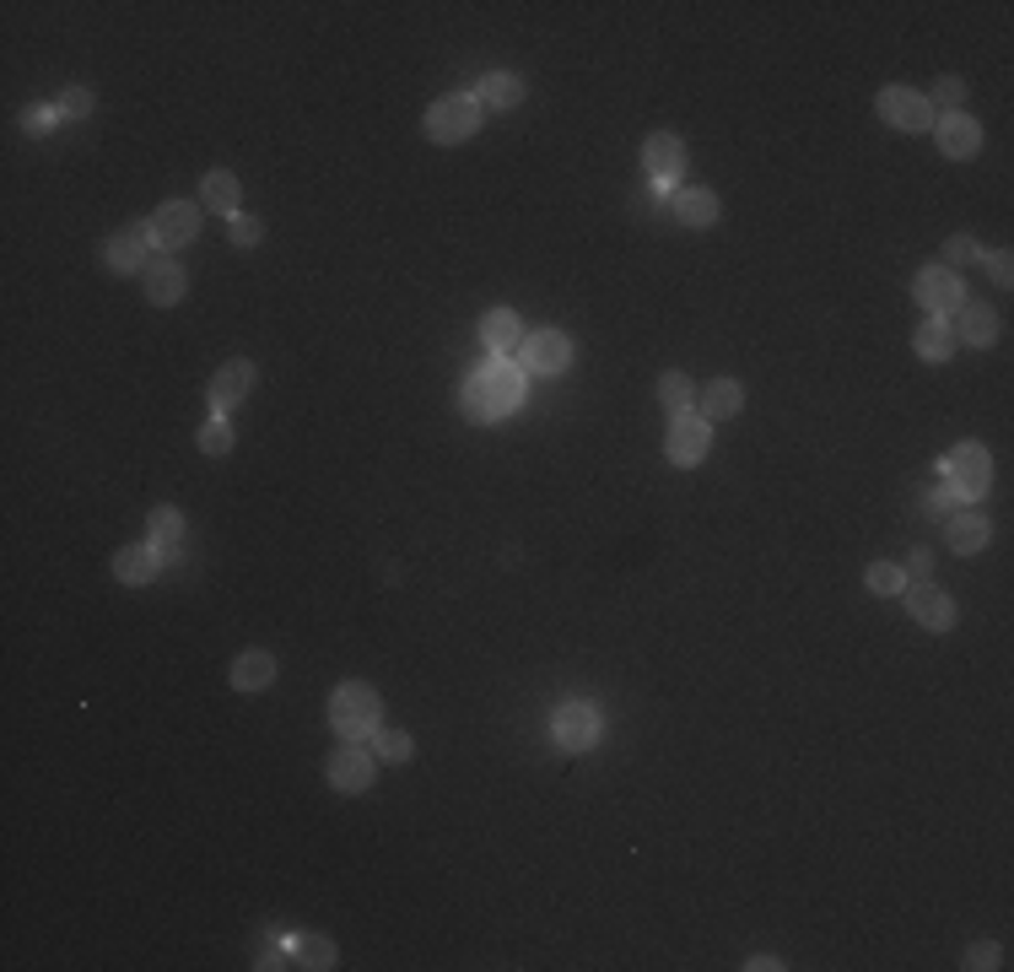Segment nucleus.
Here are the masks:
<instances>
[{
	"label": "nucleus",
	"mask_w": 1014,
	"mask_h": 972,
	"mask_svg": "<svg viewBox=\"0 0 1014 972\" xmlns=\"http://www.w3.org/2000/svg\"><path fill=\"white\" fill-rule=\"evenodd\" d=\"M519 400H524V368H513V362H486L475 379L464 383V417H475V422L513 417Z\"/></svg>",
	"instance_id": "f257e3e1"
},
{
	"label": "nucleus",
	"mask_w": 1014,
	"mask_h": 972,
	"mask_svg": "<svg viewBox=\"0 0 1014 972\" xmlns=\"http://www.w3.org/2000/svg\"><path fill=\"white\" fill-rule=\"evenodd\" d=\"M378 719H383V703H378V692H372L367 681L335 686V697H329V724H335L340 740H372V735H378Z\"/></svg>",
	"instance_id": "f03ea898"
},
{
	"label": "nucleus",
	"mask_w": 1014,
	"mask_h": 972,
	"mask_svg": "<svg viewBox=\"0 0 1014 972\" xmlns=\"http://www.w3.org/2000/svg\"><path fill=\"white\" fill-rule=\"evenodd\" d=\"M481 130V103H475V92H448L438 98L432 109H427V135L438 141V146H459V141H470Z\"/></svg>",
	"instance_id": "7ed1b4c3"
},
{
	"label": "nucleus",
	"mask_w": 1014,
	"mask_h": 972,
	"mask_svg": "<svg viewBox=\"0 0 1014 972\" xmlns=\"http://www.w3.org/2000/svg\"><path fill=\"white\" fill-rule=\"evenodd\" d=\"M572 362V340L562 330H534V336L519 340V368H524V379H556V374H567Z\"/></svg>",
	"instance_id": "20e7f679"
},
{
	"label": "nucleus",
	"mask_w": 1014,
	"mask_h": 972,
	"mask_svg": "<svg viewBox=\"0 0 1014 972\" xmlns=\"http://www.w3.org/2000/svg\"><path fill=\"white\" fill-rule=\"evenodd\" d=\"M944 481H950V492H955V498H982V492H987V481H993V460H987V449H982V443H961V449H950V460H944Z\"/></svg>",
	"instance_id": "39448f33"
},
{
	"label": "nucleus",
	"mask_w": 1014,
	"mask_h": 972,
	"mask_svg": "<svg viewBox=\"0 0 1014 972\" xmlns=\"http://www.w3.org/2000/svg\"><path fill=\"white\" fill-rule=\"evenodd\" d=\"M551 735H556V746H562V751H588V746H600L605 719H600V708H594V703H562V708H556V719H551Z\"/></svg>",
	"instance_id": "423d86ee"
},
{
	"label": "nucleus",
	"mask_w": 1014,
	"mask_h": 972,
	"mask_svg": "<svg viewBox=\"0 0 1014 972\" xmlns=\"http://www.w3.org/2000/svg\"><path fill=\"white\" fill-rule=\"evenodd\" d=\"M912 293H918V303L929 308L933 319H944V314H955V308L966 303V287H961V276H955L950 265H923Z\"/></svg>",
	"instance_id": "0eeeda50"
},
{
	"label": "nucleus",
	"mask_w": 1014,
	"mask_h": 972,
	"mask_svg": "<svg viewBox=\"0 0 1014 972\" xmlns=\"http://www.w3.org/2000/svg\"><path fill=\"white\" fill-rule=\"evenodd\" d=\"M874 109H880V120L895 130H933V103L923 92H912V86H885L880 98H874Z\"/></svg>",
	"instance_id": "6e6552de"
},
{
	"label": "nucleus",
	"mask_w": 1014,
	"mask_h": 972,
	"mask_svg": "<svg viewBox=\"0 0 1014 972\" xmlns=\"http://www.w3.org/2000/svg\"><path fill=\"white\" fill-rule=\"evenodd\" d=\"M146 233H152L157 249H184V244L201 233V206H195V201H167L163 212L146 222Z\"/></svg>",
	"instance_id": "1a4fd4ad"
},
{
	"label": "nucleus",
	"mask_w": 1014,
	"mask_h": 972,
	"mask_svg": "<svg viewBox=\"0 0 1014 972\" xmlns=\"http://www.w3.org/2000/svg\"><path fill=\"white\" fill-rule=\"evenodd\" d=\"M643 168L658 190H675L680 184V173H686V141L680 135H669V130H658L648 135V146H643Z\"/></svg>",
	"instance_id": "9d476101"
},
{
	"label": "nucleus",
	"mask_w": 1014,
	"mask_h": 972,
	"mask_svg": "<svg viewBox=\"0 0 1014 972\" xmlns=\"http://www.w3.org/2000/svg\"><path fill=\"white\" fill-rule=\"evenodd\" d=\"M707 443H713V427L701 422L696 411H686V417H669V438H664V454H669V465H696V460L707 454Z\"/></svg>",
	"instance_id": "9b49d317"
},
{
	"label": "nucleus",
	"mask_w": 1014,
	"mask_h": 972,
	"mask_svg": "<svg viewBox=\"0 0 1014 972\" xmlns=\"http://www.w3.org/2000/svg\"><path fill=\"white\" fill-rule=\"evenodd\" d=\"M907 611H912L929 633H950V627H955V600L939 590V584H912V590H907Z\"/></svg>",
	"instance_id": "f8f14e48"
},
{
	"label": "nucleus",
	"mask_w": 1014,
	"mask_h": 972,
	"mask_svg": "<svg viewBox=\"0 0 1014 972\" xmlns=\"http://www.w3.org/2000/svg\"><path fill=\"white\" fill-rule=\"evenodd\" d=\"M933 141H939V152H944V157L966 163V157L982 152V125H976L972 114H944L939 130H933Z\"/></svg>",
	"instance_id": "ddd939ff"
},
{
	"label": "nucleus",
	"mask_w": 1014,
	"mask_h": 972,
	"mask_svg": "<svg viewBox=\"0 0 1014 972\" xmlns=\"http://www.w3.org/2000/svg\"><path fill=\"white\" fill-rule=\"evenodd\" d=\"M254 383H259L254 362H227V368L211 379V406H216V417H227L233 406H244L248 395H254Z\"/></svg>",
	"instance_id": "4468645a"
},
{
	"label": "nucleus",
	"mask_w": 1014,
	"mask_h": 972,
	"mask_svg": "<svg viewBox=\"0 0 1014 972\" xmlns=\"http://www.w3.org/2000/svg\"><path fill=\"white\" fill-rule=\"evenodd\" d=\"M329 789H340V795H362L367 784H372V757H367L362 746H340L335 757H329Z\"/></svg>",
	"instance_id": "2eb2a0df"
},
{
	"label": "nucleus",
	"mask_w": 1014,
	"mask_h": 972,
	"mask_svg": "<svg viewBox=\"0 0 1014 972\" xmlns=\"http://www.w3.org/2000/svg\"><path fill=\"white\" fill-rule=\"evenodd\" d=\"M141 276H146V297H152L157 308H173V303H184V293H190V276H184V265H178V259H167V254H163V259H152Z\"/></svg>",
	"instance_id": "dca6fc26"
},
{
	"label": "nucleus",
	"mask_w": 1014,
	"mask_h": 972,
	"mask_svg": "<svg viewBox=\"0 0 1014 972\" xmlns=\"http://www.w3.org/2000/svg\"><path fill=\"white\" fill-rule=\"evenodd\" d=\"M163 573V551L157 546H120L114 551V579L130 584V590H141V584H152Z\"/></svg>",
	"instance_id": "f3484780"
},
{
	"label": "nucleus",
	"mask_w": 1014,
	"mask_h": 972,
	"mask_svg": "<svg viewBox=\"0 0 1014 972\" xmlns=\"http://www.w3.org/2000/svg\"><path fill=\"white\" fill-rule=\"evenodd\" d=\"M109 265H114V270H146V265H152V259H146V254H152V233H146V222H135V227H120V238H109Z\"/></svg>",
	"instance_id": "a211bd4d"
},
{
	"label": "nucleus",
	"mask_w": 1014,
	"mask_h": 972,
	"mask_svg": "<svg viewBox=\"0 0 1014 972\" xmlns=\"http://www.w3.org/2000/svg\"><path fill=\"white\" fill-rule=\"evenodd\" d=\"M739 406H745V389L734 379H713L707 389H701V422L713 427V422H729V417H739Z\"/></svg>",
	"instance_id": "6ab92c4d"
},
{
	"label": "nucleus",
	"mask_w": 1014,
	"mask_h": 972,
	"mask_svg": "<svg viewBox=\"0 0 1014 972\" xmlns=\"http://www.w3.org/2000/svg\"><path fill=\"white\" fill-rule=\"evenodd\" d=\"M276 681V659L265 654V648H244L238 659H233V686L238 692H265Z\"/></svg>",
	"instance_id": "aec40b11"
},
{
	"label": "nucleus",
	"mask_w": 1014,
	"mask_h": 972,
	"mask_svg": "<svg viewBox=\"0 0 1014 972\" xmlns=\"http://www.w3.org/2000/svg\"><path fill=\"white\" fill-rule=\"evenodd\" d=\"M201 195H205V212L238 216V201H244V184H238V178H233L227 168H216V173H205Z\"/></svg>",
	"instance_id": "412c9836"
},
{
	"label": "nucleus",
	"mask_w": 1014,
	"mask_h": 972,
	"mask_svg": "<svg viewBox=\"0 0 1014 972\" xmlns=\"http://www.w3.org/2000/svg\"><path fill=\"white\" fill-rule=\"evenodd\" d=\"M481 340H486L491 351H519V340H524V330H519V314L513 308H491L486 319H481Z\"/></svg>",
	"instance_id": "4be33fe9"
},
{
	"label": "nucleus",
	"mask_w": 1014,
	"mask_h": 972,
	"mask_svg": "<svg viewBox=\"0 0 1014 972\" xmlns=\"http://www.w3.org/2000/svg\"><path fill=\"white\" fill-rule=\"evenodd\" d=\"M475 103H481V109H519V103H524V82L508 76V71H491L486 82L475 86Z\"/></svg>",
	"instance_id": "5701e85b"
},
{
	"label": "nucleus",
	"mask_w": 1014,
	"mask_h": 972,
	"mask_svg": "<svg viewBox=\"0 0 1014 972\" xmlns=\"http://www.w3.org/2000/svg\"><path fill=\"white\" fill-rule=\"evenodd\" d=\"M987 535H993V530H987V519H982V513H955L944 541H950V551H961V556H976V551L987 546Z\"/></svg>",
	"instance_id": "b1692460"
},
{
	"label": "nucleus",
	"mask_w": 1014,
	"mask_h": 972,
	"mask_svg": "<svg viewBox=\"0 0 1014 972\" xmlns=\"http://www.w3.org/2000/svg\"><path fill=\"white\" fill-rule=\"evenodd\" d=\"M675 216H680V227H713L718 222V195L713 190H680Z\"/></svg>",
	"instance_id": "393cba45"
},
{
	"label": "nucleus",
	"mask_w": 1014,
	"mask_h": 972,
	"mask_svg": "<svg viewBox=\"0 0 1014 972\" xmlns=\"http://www.w3.org/2000/svg\"><path fill=\"white\" fill-rule=\"evenodd\" d=\"M955 314H961V340H972V346H993L998 340V314L987 303H961Z\"/></svg>",
	"instance_id": "a878e982"
},
{
	"label": "nucleus",
	"mask_w": 1014,
	"mask_h": 972,
	"mask_svg": "<svg viewBox=\"0 0 1014 972\" xmlns=\"http://www.w3.org/2000/svg\"><path fill=\"white\" fill-rule=\"evenodd\" d=\"M912 346H918V357H923V362H944V357L955 351V330H950L944 319H929V325L912 336Z\"/></svg>",
	"instance_id": "bb28decb"
},
{
	"label": "nucleus",
	"mask_w": 1014,
	"mask_h": 972,
	"mask_svg": "<svg viewBox=\"0 0 1014 972\" xmlns=\"http://www.w3.org/2000/svg\"><path fill=\"white\" fill-rule=\"evenodd\" d=\"M146 530H152V546L157 551H167L173 556V546H178V535H184V513L173 503H163V508H152V519H146Z\"/></svg>",
	"instance_id": "cd10ccee"
},
{
	"label": "nucleus",
	"mask_w": 1014,
	"mask_h": 972,
	"mask_svg": "<svg viewBox=\"0 0 1014 972\" xmlns=\"http://www.w3.org/2000/svg\"><path fill=\"white\" fill-rule=\"evenodd\" d=\"M291 956H297V968L325 972V968H335V940H325V934H303V940L291 945Z\"/></svg>",
	"instance_id": "c85d7f7f"
},
{
	"label": "nucleus",
	"mask_w": 1014,
	"mask_h": 972,
	"mask_svg": "<svg viewBox=\"0 0 1014 972\" xmlns=\"http://www.w3.org/2000/svg\"><path fill=\"white\" fill-rule=\"evenodd\" d=\"M658 400H664L669 417H686L690 406H696V389H690L686 374H664V379H658Z\"/></svg>",
	"instance_id": "c756f323"
},
{
	"label": "nucleus",
	"mask_w": 1014,
	"mask_h": 972,
	"mask_svg": "<svg viewBox=\"0 0 1014 972\" xmlns=\"http://www.w3.org/2000/svg\"><path fill=\"white\" fill-rule=\"evenodd\" d=\"M863 584H869L874 594H901V590H907V573H901L895 562H869Z\"/></svg>",
	"instance_id": "7c9ffc66"
},
{
	"label": "nucleus",
	"mask_w": 1014,
	"mask_h": 972,
	"mask_svg": "<svg viewBox=\"0 0 1014 972\" xmlns=\"http://www.w3.org/2000/svg\"><path fill=\"white\" fill-rule=\"evenodd\" d=\"M201 449L211 460H222V454L233 449V427H227V417H211V422L201 427Z\"/></svg>",
	"instance_id": "2f4dec72"
},
{
	"label": "nucleus",
	"mask_w": 1014,
	"mask_h": 972,
	"mask_svg": "<svg viewBox=\"0 0 1014 972\" xmlns=\"http://www.w3.org/2000/svg\"><path fill=\"white\" fill-rule=\"evenodd\" d=\"M372 740H378V761H410V751H416L406 729H378Z\"/></svg>",
	"instance_id": "473e14b6"
},
{
	"label": "nucleus",
	"mask_w": 1014,
	"mask_h": 972,
	"mask_svg": "<svg viewBox=\"0 0 1014 972\" xmlns=\"http://www.w3.org/2000/svg\"><path fill=\"white\" fill-rule=\"evenodd\" d=\"M227 238H233V244H238V249H254V244H259V238H265V227H259V222H254V216H233V227H227Z\"/></svg>",
	"instance_id": "72a5a7b5"
},
{
	"label": "nucleus",
	"mask_w": 1014,
	"mask_h": 972,
	"mask_svg": "<svg viewBox=\"0 0 1014 972\" xmlns=\"http://www.w3.org/2000/svg\"><path fill=\"white\" fill-rule=\"evenodd\" d=\"M966 968H972V972L998 968V945H993V940H976L972 951H966Z\"/></svg>",
	"instance_id": "f704fd0d"
},
{
	"label": "nucleus",
	"mask_w": 1014,
	"mask_h": 972,
	"mask_svg": "<svg viewBox=\"0 0 1014 972\" xmlns=\"http://www.w3.org/2000/svg\"><path fill=\"white\" fill-rule=\"evenodd\" d=\"M933 98H939L944 109H955V103L966 98V82H961V76H939V86H933ZM933 98H929V103H933Z\"/></svg>",
	"instance_id": "c9c22d12"
},
{
	"label": "nucleus",
	"mask_w": 1014,
	"mask_h": 972,
	"mask_svg": "<svg viewBox=\"0 0 1014 972\" xmlns=\"http://www.w3.org/2000/svg\"><path fill=\"white\" fill-rule=\"evenodd\" d=\"M972 259H982V249H976L972 238H950V249H944V265H972Z\"/></svg>",
	"instance_id": "e433bc0d"
},
{
	"label": "nucleus",
	"mask_w": 1014,
	"mask_h": 972,
	"mask_svg": "<svg viewBox=\"0 0 1014 972\" xmlns=\"http://www.w3.org/2000/svg\"><path fill=\"white\" fill-rule=\"evenodd\" d=\"M86 109H92V92L76 86V92H65V98H60V109H54V114H76V120H82Z\"/></svg>",
	"instance_id": "4c0bfd02"
},
{
	"label": "nucleus",
	"mask_w": 1014,
	"mask_h": 972,
	"mask_svg": "<svg viewBox=\"0 0 1014 972\" xmlns=\"http://www.w3.org/2000/svg\"><path fill=\"white\" fill-rule=\"evenodd\" d=\"M987 276H993V282H1004V287H1010L1014 282V270H1010V254L998 249V254H987Z\"/></svg>",
	"instance_id": "58836bf2"
},
{
	"label": "nucleus",
	"mask_w": 1014,
	"mask_h": 972,
	"mask_svg": "<svg viewBox=\"0 0 1014 972\" xmlns=\"http://www.w3.org/2000/svg\"><path fill=\"white\" fill-rule=\"evenodd\" d=\"M22 125H28V130H43V125H54V114H49V109H39V114H28Z\"/></svg>",
	"instance_id": "ea45409f"
}]
</instances>
